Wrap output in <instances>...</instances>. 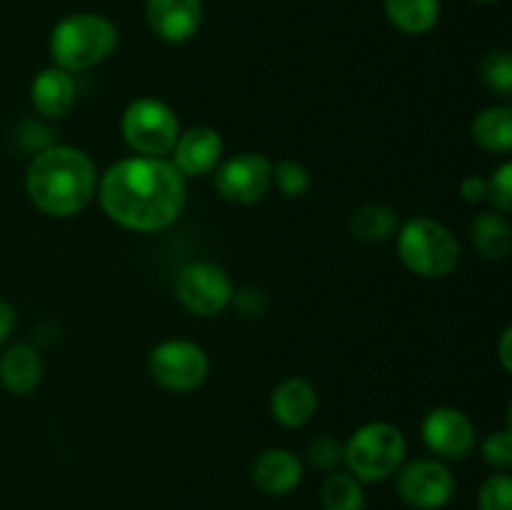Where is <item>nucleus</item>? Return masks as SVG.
Returning <instances> with one entry per match:
<instances>
[{
  "instance_id": "f257e3e1",
  "label": "nucleus",
  "mask_w": 512,
  "mask_h": 510,
  "mask_svg": "<svg viewBox=\"0 0 512 510\" xmlns=\"http://www.w3.org/2000/svg\"><path fill=\"white\" fill-rule=\"evenodd\" d=\"M100 208L135 233L165 230L185 208V178L165 158H128L110 165L98 183Z\"/></svg>"
},
{
  "instance_id": "f03ea898",
  "label": "nucleus",
  "mask_w": 512,
  "mask_h": 510,
  "mask_svg": "<svg viewBox=\"0 0 512 510\" xmlns=\"http://www.w3.org/2000/svg\"><path fill=\"white\" fill-rule=\"evenodd\" d=\"M98 190L95 163L78 148L50 145L30 160L25 193L30 203L53 218H70L88 208Z\"/></svg>"
},
{
  "instance_id": "7ed1b4c3",
  "label": "nucleus",
  "mask_w": 512,
  "mask_h": 510,
  "mask_svg": "<svg viewBox=\"0 0 512 510\" xmlns=\"http://www.w3.org/2000/svg\"><path fill=\"white\" fill-rule=\"evenodd\" d=\"M118 45V28L105 15L75 13L60 20L50 33V55L68 73L95 68Z\"/></svg>"
},
{
  "instance_id": "20e7f679",
  "label": "nucleus",
  "mask_w": 512,
  "mask_h": 510,
  "mask_svg": "<svg viewBox=\"0 0 512 510\" xmlns=\"http://www.w3.org/2000/svg\"><path fill=\"white\" fill-rule=\"evenodd\" d=\"M395 235H398V255L410 273L420 278H445L458 268V238L438 220L413 218Z\"/></svg>"
},
{
  "instance_id": "39448f33",
  "label": "nucleus",
  "mask_w": 512,
  "mask_h": 510,
  "mask_svg": "<svg viewBox=\"0 0 512 510\" xmlns=\"http://www.w3.org/2000/svg\"><path fill=\"white\" fill-rule=\"evenodd\" d=\"M405 453L408 443L403 430L390 423H368L355 430L353 438L345 443L343 463L360 483H380L398 473Z\"/></svg>"
},
{
  "instance_id": "423d86ee",
  "label": "nucleus",
  "mask_w": 512,
  "mask_h": 510,
  "mask_svg": "<svg viewBox=\"0 0 512 510\" xmlns=\"http://www.w3.org/2000/svg\"><path fill=\"white\" fill-rule=\"evenodd\" d=\"M120 130L130 148L143 158H163L178 143V115L158 98H138L125 108Z\"/></svg>"
},
{
  "instance_id": "0eeeda50",
  "label": "nucleus",
  "mask_w": 512,
  "mask_h": 510,
  "mask_svg": "<svg viewBox=\"0 0 512 510\" xmlns=\"http://www.w3.org/2000/svg\"><path fill=\"white\" fill-rule=\"evenodd\" d=\"M148 370L160 388L190 393L205 383L210 360L205 350L190 340H165L150 350Z\"/></svg>"
},
{
  "instance_id": "6e6552de",
  "label": "nucleus",
  "mask_w": 512,
  "mask_h": 510,
  "mask_svg": "<svg viewBox=\"0 0 512 510\" xmlns=\"http://www.w3.org/2000/svg\"><path fill=\"white\" fill-rule=\"evenodd\" d=\"M175 295L190 313L213 318L233 303V283L220 265L198 260L175 275Z\"/></svg>"
},
{
  "instance_id": "1a4fd4ad",
  "label": "nucleus",
  "mask_w": 512,
  "mask_h": 510,
  "mask_svg": "<svg viewBox=\"0 0 512 510\" xmlns=\"http://www.w3.org/2000/svg\"><path fill=\"white\" fill-rule=\"evenodd\" d=\"M395 488L403 503L415 510H440L453 500L455 475L440 460L420 458L398 468Z\"/></svg>"
},
{
  "instance_id": "9d476101",
  "label": "nucleus",
  "mask_w": 512,
  "mask_h": 510,
  "mask_svg": "<svg viewBox=\"0 0 512 510\" xmlns=\"http://www.w3.org/2000/svg\"><path fill=\"white\" fill-rule=\"evenodd\" d=\"M273 165L260 153H238L215 170V190L225 203L253 205L268 195Z\"/></svg>"
},
{
  "instance_id": "9b49d317",
  "label": "nucleus",
  "mask_w": 512,
  "mask_h": 510,
  "mask_svg": "<svg viewBox=\"0 0 512 510\" xmlns=\"http://www.w3.org/2000/svg\"><path fill=\"white\" fill-rule=\"evenodd\" d=\"M423 440L438 458L463 460L475 448V425L463 410L435 408L423 420Z\"/></svg>"
},
{
  "instance_id": "f8f14e48",
  "label": "nucleus",
  "mask_w": 512,
  "mask_h": 510,
  "mask_svg": "<svg viewBox=\"0 0 512 510\" xmlns=\"http://www.w3.org/2000/svg\"><path fill=\"white\" fill-rule=\"evenodd\" d=\"M145 18L150 30L165 43H188L203 25L200 0H145Z\"/></svg>"
},
{
  "instance_id": "ddd939ff",
  "label": "nucleus",
  "mask_w": 512,
  "mask_h": 510,
  "mask_svg": "<svg viewBox=\"0 0 512 510\" xmlns=\"http://www.w3.org/2000/svg\"><path fill=\"white\" fill-rule=\"evenodd\" d=\"M220 158H223V138L218 130L208 125H195L178 135L170 163L178 168L183 178H203L213 173V168H218Z\"/></svg>"
},
{
  "instance_id": "4468645a",
  "label": "nucleus",
  "mask_w": 512,
  "mask_h": 510,
  "mask_svg": "<svg viewBox=\"0 0 512 510\" xmlns=\"http://www.w3.org/2000/svg\"><path fill=\"white\" fill-rule=\"evenodd\" d=\"M253 485L265 495H288L303 480V463L285 448H270L255 458L250 468Z\"/></svg>"
},
{
  "instance_id": "2eb2a0df",
  "label": "nucleus",
  "mask_w": 512,
  "mask_h": 510,
  "mask_svg": "<svg viewBox=\"0 0 512 510\" xmlns=\"http://www.w3.org/2000/svg\"><path fill=\"white\" fill-rule=\"evenodd\" d=\"M318 410V393L303 378H288L273 390L270 413L283 428H303Z\"/></svg>"
},
{
  "instance_id": "dca6fc26",
  "label": "nucleus",
  "mask_w": 512,
  "mask_h": 510,
  "mask_svg": "<svg viewBox=\"0 0 512 510\" xmlns=\"http://www.w3.org/2000/svg\"><path fill=\"white\" fill-rule=\"evenodd\" d=\"M33 108L45 118H63L75 105V80L63 68H45L30 83Z\"/></svg>"
},
{
  "instance_id": "f3484780",
  "label": "nucleus",
  "mask_w": 512,
  "mask_h": 510,
  "mask_svg": "<svg viewBox=\"0 0 512 510\" xmlns=\"http://www.w3.org/2000/svg\"><path fill=\"white\" fill-rule=\"evenodd\" d=\"M43 380V360L28 343H15L0 358V383L13 395H28Z\"/></svg>"
},
{
  "instance_id": "a211bd4d",
  "label": "nucleus",
  "mask_w": 512,
  "mask_h": 510,
  "mask_svg": "<svg viewBox=\"0 0 512 510\" xmlns=\"http://www.w3.org/2000/svg\"><path fill=\"white\" fill-rule=\"evenodd\" d=\"M470 135L488 153H508L512 148V110L508 105L480 110L470 125Z\"/></svg>"
},
{
  "instance_id": "6ab92c4d",
  "label": "nucleus",
  "mask_w": 512,
  "mask_h": 510,
  "mask_svg": "<svg viewBox=\"0 0 512 510\" xmlns=\"http://www.w3.org/2000/svg\"><path fill=\"white\" fill-rule=\"evenodd\" d=\"M390 23L408 35H423L440 20V0H383Z\"/></svg>"
},
{
  "instance_id": "aec40b11",
  "label": "nucleus",
  "mask_w": 512,
  "mask_h": 510,
  "mask_svg": "<svg viewBox=\"0 0 512 510\" xmlns=\"http://www.w3.org/2000/svg\"><path fill=\"white\" fill-rule=\"evenodd\" d=\"M470 238H473L475 250H478L485 260H503L505 255L510 253L512 228L505 215L480 213L478 218L473 220Z\"/></svg>"
},
{
  "instance_id": "412c9836",
  "label": "nucleus",
  "mask_w": 512,
  "mask_h": 510,
  "mask_svg": "<svg viewBox=\"0 0 512 510\" xmlns=\"http://www.w3.org/2000/svg\"><path fill=\"white\" fill-rule=\"evenodd\" d=\"M350 230L363 243H385L398 233V215L385 205H365L353 215Z\"/></svg>"
},
{
  "instance_id": "4be33fe9",
  "label": "nucleus",
  "mask_w": 512,
  "mask_h": 510,
  "mask_svg": "<svg viewBox=\"0 0 512 510\" xmlns=\"http://www.w3.org/2000/svg\"><path fill=\"white\" fill-rule=\"evenodd\" d=\"M323 510H363L365 490L353 473H330L320 488Z\"/></svg>"
},
{
  "instance_id": "5701e85b",
  "label": "nucleus",
  "mask_w": 512,
  "mask_h": 510,
  "mask_svg": "<svg viewBox=\"0 0 512 510\" xmlns=\"http://www.w3.org/2000/svg\"><path fill=\"white\" fill-rule=\"evenodd\" d=\"M480 78L485 88L493 90L500 98L512 95V55L508 50H490L480 63Z\"/></svg>"
},
{
  "instance_id": "b1692460",
  "label": "nucleus",
  "mask_w": 512,
  "mask_h": 510,
  "mask_svg": "<svg viewBox=\"0 0 512 510\" xmlns=\"http://www.w3.org/2000/svg\"><path fill=\"white\" fill-rule=\"evenodd\" d=\"M273 183L285 198H300L310 190L313 178H310V170L298 160H280L273 168Z\"/></svg>"
},
{
  "instance_id": "393cba45",
  "label": "nucleus",
  "mask_w": 512,
  "mask_h": 510,
  "mask_svg": "<svg viewBox=\"0 0 512 510\" xmlns=\"http://www.w3.org/2000/svg\"><path fill=\"white\" fill-rule=\"evenodd\" d=\"M480 510H512V480L508 473H495L480 485Z\"/></svg>"
},
{
  "instance_id": "a878e982",
  "label": "nucleus",
  "mask_w": 512,
  "mask_h": 510,
  "mask_svg": "<svg viewBox=\"0 0 512 510\" xmlns=\"http://www.w3.org/2000/svg\"><path fill=\"white\" fill-rule=\"evenodd\" d=\"M308 458L315 468L335 470L345 458V445L335 435H320L308 445Z\"/></svg>"
},
{
  "instance_id": "bb28decb",
  "label": "nucleus",
  "mask_w": 512,
  "mask_h": 510,
  "mask_svg": "<svg viewBox=\"0 0 512 510\" xmlns=\"http://www.w3.org/2000/svg\"><path fill=\"white\" fill-rule=\"evenodd\" d=\"M483 460L490 465V468H498L500 473L512 465V433L510 428L495 430L485 438L483 443Z\"/></svg>"
},
{
  "instance_id": "cd10ccee",
  "label": "nucleus",
  "mask_w": 512,
  "mask_h": 510,
  "mask_svg": "<svg viewBox=\"0 0 512 510\" xmlns=\"http://www.w3.org/2000/svg\"><path fill=\"white\" fill-rule=\"evenodd\" d=\"M488 200H493L500 213L512 210V163L508 160L488 178Z\"/></svg>"
},
{
  "instance_id": "c85d7f7f",
  "label": "nucleus",
  "mask_w": 512,
  "mask_h": 510,
  "mask_svg": "<svg viewBox=\"0 0 512 510\" xmlns=\"http://www.w3.org/2000/svg\"><path fill=\"white\" fill-rule=\"evenodd\" d=\"M460 195L468 203H480V200L488 198V178L483 175H468V178L460 183Z\"/></svg>"
},
{
  "instance_id": "c756f323",
  "label": "nucleus",
  "mask_w": 512,
  "mask_h": 510,
  "mask_svg": "<svg viewBox=\"0 0 512 510\" xmlns=\"http://www.w3.org/2000/svg\"><path fill=\"white\" fill-rule=\"evenodd\" d=\"M15 320H18V315H15V308L8 303V300L0 298V345L5 343V340L10 338V333L15 330Z\"/></svg>"
},
{
  "instance_id": "7c9ffc66",
  "label": "nucleus",
  "mask_w": 512,
  "mask_h": 510,
  "mask_svg": "<svg viewBox=\"0 0 512 510\" xmlns=\"http://www.w3.org/2000/svg\"><path fill=\"white\" fill-rule=\"evenodd\" d=\"M510 340H512V328H505L503 330V338H500V345H498V350H500V363H503V368L508 370H512V355H510Z\"/></svg>"
},
{
  "instance_id": "2f4dec72",
  "label": "nucleus",
  "mask_w": 512,
  "mask_h": 510,
  "mask_svg": "<svg viewBox=\"0 0 512 510\" xmlns=\"http://www.w3.org/2000/svg\"><path fill=\"white\" fill-rule=\"evenodd\" d=\"M475 3H498V0H475Z\"/></svg>"
}]
</instances>
